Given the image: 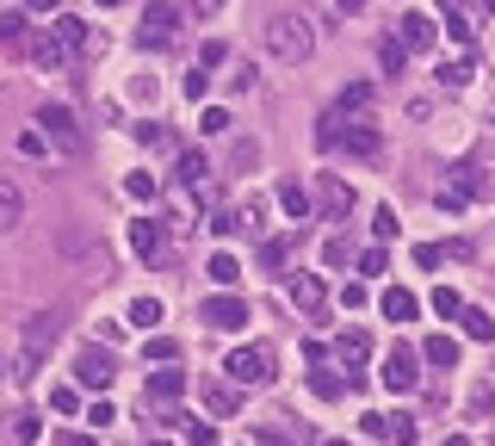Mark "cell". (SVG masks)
<instances>
[{
    "label": "cell",
    "instance_id": "7c38bea8",
    "mask_svg": "<svg viewBox=\"0 0 495 446\" xmlns=\"http://www.w3.org/2000/svg\"><path fill=\"white\" fill-rule=\"evenodd\" d=\"M371 441H396V446H415V416H360Z\"/></svg>",
    "mask_w": 495,
    "mask_h": 446
},
{
    "label": "cell",
    "instance_id": "d6a6232c",
    "mask_svg": "<svg viewBox=\"0 0 495 446\" xmlns=\"http://www.w3.org/2000/svg\"><path fill=\"white\" fill-rule=\"evenodd\" d=\"M427 304H434V316H446V322H452V316H458V310H465V297L452 292V286H440V292L427 297Z\"/></svg>",
    "mask_w": 495,
    "mask_h": 446
},
{
    "label": "cell",
    "instance_id": "4dcf8cb0",
    "mask_svg": "<svg viewBox=\"0 0 495 446\" xmlns=\"http://www.w3.org/2000/svg\"><path fill=\"white\" fill-rule=\"evenodd\" d=\"M130 322H136V328H155V322H161V297H136V304H130Z\"/></svg>",
    "mask_w": 495,
    "mask_h": 446
},
{
    "label": "cell",
    "instance_id": "680465c9",
    "mask_svg": "<svg viewBox=\"0 0 495 446\" xmlns=\"http://www.w3.org/2000/svg\"><path fill=\"white\" fill-rule=\"evenodd\" d=\"M100 6H118V0H100Z\"/></svg>",
    "mask_w": 495,
    "mask_h": 446
},
{
    "label": "cell",
    "instance_id": "5bb4252c",
    "mask_svg": "<svg viewBox=\"0 0 495 446\" xmlns=\"http://www.w3.org/2000/svg\"><path fill=\"white\" fill-rule=\"evenodd\" d=\"M180 391H186V372H180V366L167 360L161 372H149V385H142V403H149V397H155V403H174Z\"/></svg>",
    "mask_w": 495,
    "mask_h": 446
},
{
    "label": "cell",
    "instance_id": "4fadbf2b",
    "mask_svg": "<svg viewBox=\"0 0 495 446\" xmlns=\"http://www.w3.org/2000/svg\"><path fill=\"white\" fill-rule=\"evenodd\" d=\"M130 248H136L142 261H161V255H167V236H161V223H155V217H136V223H130Z\"/></svg>",
    "mask_w": 495,
    "mask_h": 446
},
{
    "label": "cell",
    "instance_id": "e0dca14e",
    "mask_svg": "<svg viewBox=\"0 0 495 446\" xmlns=\"http://www.w3.org/2000/svg\"><path fill=\"white\" fill-rule=\"evenodd\" d=\"M421 360H427L434 372H452V366H458V341H452V335H427V341H421Z\"/></svg>",
    "mask_w": 495,
    "mask_h": 446
},
{
    "label": "cell",
    "instance_id": "4316f807",
    "mask_svg": "<svg viewBox=\"0 0 495 446\" xmlns=\"http://www.w3.org/2000/svg\"><path fill=\"white\" fill-rule=\"evenodd\" d=\"M174 174L199 192V186H205V174H211V161H205V155H180V167H174Z\"/></svg>",
    "mask_w": 495,
    "mask_h": 446
},
{
    "label": "cell",
    "instance_id": "cb8c5ba5",
    "mask_svg": "<svg viewBox=\"0 0 495 446\" xmlns=\"http://www.w3.org/2000/svg\"><path fill=\"white\" fill-rule=\"evenodd\" d=\"M458 322H465V335H471V341H495V316H490V310H471V304H465V310H458Z\"/></svg>",
    "mask_w": 495,
    "mask_h": 446
},
{
    "label": "cell",
    "instance_id": "9a60e30c",
    "mask_svg": "<svg viewBox=\"0 0 495 446\" xmlns=\"http://www.w3.org/2000/svg\"><path fill=\"white\" fill-rule=\"evenodd\" d=\"M434 37H440L434 12H402V44L409 50H434Z\"/></svg>",
    "mask_w": 495,
    "mask_h": 446
},
{
    "label": "cell",
    "instance_id": "2e32d148",
    "mask_svg": "<svg viewBox=\"0 0 495 446\" xmlns=\"http://www.w3.org/2000/svg\"><path fill=\"white\" fill-rule=\"evenodd\" d=\"M452 186H458L465 199H495V180L483 174V167H471V161H458V167H452Z\"/></svg>",
    "mask_w": 495,
    "mask_h": 446
},
{
    "label": "cell",
    "instance_id": "3957f363",
    "mask_svg": "<svg viewBox=\"0 0 495 446\" xmlns=\"http://www.w3.org/2000/svg\"><path fill=\"white\" fill-rule=\"evenodd\" d=\"M223 372H230V385H266V378H272V347H266V341L236 347V353L223 360Z\"/></svg>",
    "mask_w": 495,
    "mask_h": 446
},
{
    "label": "cell",
    "instance_id": "603a6c76",
    "mask_svg": "<svg viewBox=\"0 0 495 446\" xmlns=\"http://www.w3.org/2000/svg\"><path fill=\"white\" fill-rule=\"evenodd\" d=\"M366 353H371V341H366V335H360V328L335 341V360H341V366H366Z\"/></svg>",
    "mask_w": 495,
    "mask_h": 446
},
{
    "label": "cell",
    "instance_id": "ab89813d",
    "mask_svg": "<svg viewBox=\"0 0 495 446\" xmlns=\"http://www.w3.org/2000/svg\"><path fill=\"white\" fill-rule=\"evenodd\" d=\"M371 106V87L366 81H360V87H347V93H341V112H366Z\"/></svg>",
    "mask_w": 495,
    "mask_h": 446
},
{
    "label": "cell",
    "instance_id": "6f0895ef",
    "mask_svg": "<svg viewBox=\"0 0 495 446\" xmlns=\"http://www.w3.org/2000/svg\"><path fill=\"white\" fill-rule=\"evenodd\" d=\"M236 446H260V441H236Z\"/></svg>",
    "mask_w": 495,
    "mask_h": 446
},
{
    "label": "cell",
    "instance_id": "bcb514c9",
    "mask_svg": "<svg viewBox=\"0 0 495 446\" xmlns=\"http://www.w3.org/2000/svg\"><path fill=\"white\" fill-rule=\"evenodd\" d=\"M322 261H329V267H341V261H347V242H341V236H329V242H322Z\"/></svg>",
    "mask_w": 495,
    "mask_h": 446
},
{
    "label": "cell",
    "instance_id": "7402d4cb",
    "mask_svg": "<svg viewBox=\"0 0 495 446\" xmlns=\"http://www.w3.org/2000/svg\"><path fill=\"white\" fill-rule=\"evenodd\" d=\"M19 217H25V199H19V186L0 174V230H12Z\"/></svg>",
    "mask_w": 495,
    "mask_h": 446
},
{
    "label": "cell",
    "instance_id": "277c9868",
    "mask_svg": "<svg viewBox=\"0 0 495 446\" xmlns=\"http://www.w3.org/2000/svg\"><path fill=\"white\" fill-rule=\"evenodd\" d=\"M377 378H384V391H415V385H421V347H402V341H396V347L384 353V372H377Z\"/></svg>",
    "mask_w": 495,
    "mask_h": 446
},
{
    "label": "cell",
    "instance_id": "30bf717a",
    "mask_svg": "<svg viewBox=\"0 0 495 446\" xmlns=\"http://www.w3.org/2000/svg\"><path fill=\"white\" fill-rule=\"evenodd\" d=\"M75 378H81L87 391H112L118 366H112V353H106V347H81V360H75Z\"/></svg>",
    "mask_w": 495,
    "mask_h": 446
},
{
    "label": "cell",
    "instance_id": "7a4b0ae2",
    "mask_svg": "<svg viewBox=\"0 0 495 446\" xmlns=\"http://www.w3.org/2000/svg\"><path fill=\"white\" fill-rule=\"evenodd\" d=\"M62 341V316L56 310H37V316H25V353H19V385H31L37 378V366H44V353Z\"/></svg>",
    "mask_w": 495,
    "mask_h": 446
},
{
    "label": "cell",
    "instance_id": "6da1fadb",
    "mask_svg": "<svg viewBox=\"0 0 495 446\" xmlns=\"http://www.w3.org/2000/svg\"><path fill=\"white\" fill-rule=\"evenodd\" d=\"M266 50H272L279 62H304V56L316 50L310 19H304V12H272V19H266Z\"/></svg>",
    "mask_w": 495,
    "mask_h": 446
},
{
    "label": "cell",
    "instance_id": "681fc988",
    "mask_svg": "<svg viewBox=\"0 0 495 446\" xmlns=\"http://www.w3.org/2000/svg\"><path fill=\"white\" fill-rule=\"evenodd\" d=\"M254 441H260V446H291V434H285V428H260Z\"/></svg>",
    "mask_w": 495,
    "mask_h": 446
},
{
    "label": "cell",
    "instance_id": "9c48e42d",
    "mask_svg": "<svg viewBox=\"0 0 495 446\" xmlns=\"http://www.w3.org/2000/svg\"><path fill=\"white\" fill-rule=\"evenodd\" d=\"M316 192H322V217H329V223H347V211L360 205V192H353L341 174H322V180H316Z\"/></svg>",
    "mask_w": 495,
    "mask_h": 446
},
{
    "label": "cell",
    "instance_id": "94428289",
    "mask_svg": "<svg viewBox=\"0 0 495 446\" xmlns=\"http://www.w3.org/2000/svg\"><path fill=\"white\" fill-rule=\"evenodd\" d=\"M149 446H167V441H149Z\"/></svg>",
    "mask_w": 495,
    "mask_h": 446
},
{
    "label": "cell",
    "instance_id": "91938a15",
    "mask_svg": "<svg viewBox=\"0 0 495 446\" xmlns=\"http://www.w3.org/2000/svg\"><path fill=\"white\" fill-rule=\"evenodd\" d=\"M483 6H490V12H495V0H483Z\"/></svg>",
    "mask_w": 495,
    "mask_h": 446
},
{
    "label": "cell",
    "instance_id": "b9f144b4",
    "mask_svg": "<svg viewBox=\"0 0 495 446\" xmlns=\"http://www.w3.org/2000/svg\"><path fill=\"white\" fill-rule=\"evenodd\" d=\"M124 192H130V199H155V174H130Z\"/></svg>",
    "mask_w": 495,
    "mask_h": 446
},
{
    "label": "cell",
    "instance_id": "e575fe53",
    "mask_svg": "<svg viewBox=\"0 0 495 446\" xmlns=\"http://www.w3.org/2000/svg\"><path fill=\"white\" fill-rule=\"evenodd\" d=\"M205 403H211L217 416H236V391H230V385H205Z\"/></svg>",
    "mask_w": 495,
    "mask_h": 446
},
{
    "label": "cell",
    "instance_id": "ba28073f",
    "mask_svg": "<svg viewBox=\"0 0 495 446\" xmlns=\"http://www.w3.org/2000/svg\"><path fill=\"white\" fill-rule=\"evenodd\" d=\"M50 31L69 44V56H106V37H93V31L75 19V12H56V25H50Z\"/></svg>",
    "mask_w": 495,
    "mask_h": 446
},
{
    "label": "cell",
    "instance_id": "5b68a950",
    "mask_svg": "<svg viewBox=\"0 0 495 446\" xmlns=\"http://www.w3.org/2000/svg\"><path fill=\"white\" fill-rule=\"evenodd\" d=\"M199 322H205V328H217V335H236V328L248 322V297H236V292L205 297V304H199Z\"/></svg>",
    "mask_w": 495,
    "mask_h": 446
},
{
    "label": "cell",
    "instance_id": "f546056e",
    "mask_svg": "<svg viewBox=\"0 0 495 446\" xmlns=\"http://www.w3.org/2000/svg\"><path fill=\"white\" fill-rule=\"evenodd\" d=\"M12 441H19V446H37V441H44V428H37V416H31V410H19V416H12Z\"/></svg>",
    "mask_w": 495,
    "mask_h": 446
},
{
    "label": "cell",
    "instance_id": "ac0fdd59",
    "mask_svg": "<svg viewBox=\"0 0 495 446\" xmlns=\"http://www.w3.org/2000/svg\"><path fill=\"white\" fill-rule=\"evenodd\" d=\"M377 310H384L390 322H415V310H421V297H415V292H402V286H390V292L377 297Z\"/></svg>",
    "mask_w": 495,
    "mask_h": 446
},
{
    "label": "cell",
    "instance_id": "484cf974",
    "mask_svg": "<svg viewBox=\"0 0 495 446\" xmlns=\"http://www.w3.org/2000/svg\"><path fill=\"white\" fill-rule=\"evenodd\" d=\"M0 37L6 44H25L31 37V12H0Z\"/></svg>",
    "mask_w": 495,
    "mask_h": 446
},
{
    "label": "cell",
    "instance_id": "83f0119b",
    "mask_svg": "<svg viewBox=\"0 0 495 446\" xmlns=\"http://www.w3.org/2000/svg\"><path fill=\"white\" fill-rule=\"evenodd\" d=\"M205 273H211L217 286H236V280H242V261H236V255H211V267H205Z\"/></svg>",
    "mask_w": 495,
    "mask_h": 446
},
{
    "label": "cell",
    "instance_id": "9f6ffc18",
    "mask_svg": "<svg viewBox=\"0 0 495 446\" xmlns=\"http://www.w3.org/2000/svg\"><path fill=\"white\" fill-rule=\"evenodd\" d=\"M322 446H353V441H322Z\"/></svg>",
    "mask_w": 495,
    "mask_h": 446
},
{
    "label": "cell",
    "instance_id": "8fae6325",
    "mask_svg": "<svg viewBox=\"0 0 495 446\" xmlns=\"http://www.w3.org/2000/svg\"><path fill=\"white\" fill-rule=\"evenodd\" d=\"M25 50H31V62H37V69H50V75H56V69H69V44H62L56 31H31V37H25Z\"/></svg>",
    "mask_w": 495,
    "mask_h": 446
},
{
    "label": "cell",
    "instance_id": "7bdbcfd3",
    "mask_svg": "<svg viewBox=\"0 0 495 446\" xmlns=\"http://www.w3.org/2000/svg\"><path fill=\"white\" fill-rule=\"evenodd\" d=\"M434 205H440V211H465V205H471V199H465V192H458V186H440V192H434Z\"/></svg>",
    "mask_w": 495,
    "mask_h": 446
},
{
    "label": "cell",
    "instance_id": "44dd1931",
    "mask_svg": "<svg viewBox=\"0 0 495 446\" xmlns=\"http://www.w3.org/2000/svg\"><path fill=\"white\" fill-rule=\"evenodd\" d=\"M347 149H353V155H377V149H384V137H377V125H366V118H353V125H347Z\"/></svg>",
    "mask_w": 495,
    "mask_h": 446
},
{
    "label": "cell",
    "instance_id": "d590c367",
    "mask_svg": "<svg viewBox=\"0 0 495 446\" xmlns=\"http://www.w3.org/2000/svg\"><path fill=\"white\" fill-rule=\"evenodd\" d=\"M199 131H205V137H223V131H230V112H223V106H205Z\"/></svg>",
    "mask_w": 495,
    "mask_h": 446
},
{
    "label": "cell",
    "instance_id": "f907efd6",
    "mask_svg": "<svg viewBox=\"0 0 495 446\" xmlns=\"http://www.w3.org/2000/svg\"><path fill=\"white\" fill-rule=\"evenodd\" d=\"M25 12L37 19V12H56V0H25Z\"/></svg>",
    "mask_w": 495,
    "mask_h": 446
},
{
    "label": "cell",
    "instance_id": "f1b7e54d",
    "mask_svg": "<svg viewBox=\"0 0 495 446\" xmlns=\"http://www.w3.org/2000/svg\"><path fill=\"white\" fill-rule=\"evenodd\" d=\"M310 391H316L322 403H335V397H347L353 385H347V378H335V372H316V378H310Z\"/></svg>",
    "mask_w": 495,
    "mask_h": 446
},
{
    "label": "cell",
    "instance_id": "d4e9b609",
    "mask_svg": "<svg viewBox=\"0 0 495 446\" xmlns=\"http://www.w3.org/2000/svg\"><path fill=\"white\" fill-rule=\"evenodd\" d=\"M377 62H384V75H402V69H409V44H402V37H384V44H377Z\"/></svg>",
    "mask_w": 495,
    "mask_h": 446
},
{
    "label": "cell",
    "instance_id": "f6af8a7d",
    "mask_svg": "<svg viewBox=\"0 0 495 446\" xmlns=\"http://www.w3.org/2000/svg\"><path fill=\"white\" fill-rule=\"evenodd\" d=\"M371 230H377V242H390V236H396V211H390V205H384V211H377V217H371Z\"/></svg>",
    "mask_w": 495,
    "mask_h": 446
},
{
    "label": "cell",
    "instance_id": "60d3db41",
    "mask_svg": "<svg viewBox=\"0 0 495 446\" xmlns=\"http://www.w3.org/2000/svg\"><path fill=\"white\" fill-rule=\"evenodd\" d=\"M384 267H390V255H384V248H366V255H360V273H366V280H377Z\"/></svg>",
    "mask_w": 495,
    "mask_h": 446
},
{
    "label": "cell",
    "instance_id": "7dc6e473",
    "mask_svg": "<svg viewBox=\"0 0 495 446\" xmlns=\"http://www.w3.org/2000/svg\"><path fill=\"white\" fill-rule=\"evenodd\" d=\"M186 441H192V446H217V434H211L205 422H186Z\"/></svg>",
    "mask_w": 495,
    "mask_h": 446
},
{
    "label": "cell",
    "instance_id": "f5cc1de1",
    "mask_svg": "<svg viewBox=\"0 0 495 446\" xmlns=\"http://www.w3.org/2000/svg\"><path fill=\"white\" fill-rule=\"evenodd\" d=\"M360 6H366V0H341V12H360Z\"/></svg>",
    "mask_w": 495,
    "mask_h": 446
},
{
    "label": "cell",
    "instance_id": "8d00e7d4",
    "mask_svg": "<svg viewBox=\"0 0 495 446\" xmlns=\"http://www.w3.org/2000/svg\"><path fill=\"white\" fill-rule=\"evenodd\" d=\"M285 255H291V236H272V242H260V261H266V267H285Z\"/></svg>",
    "mask_w": 495,
    "mask_h": 446
},
{
    "label": "cell",
    "instance_id": "1f68e13d",
    "mask_svg": "<svg viewBox=\"0 0 495 446\" xmlns=\"http://www.w3.org/2000/svg\"><path fill=\"white\" fill-rule=\"evenodd\" d=\"M142 353H149L155 366H167V360H180V341H167V335H149V341H142Z\"/></svg>",
    "mask_w": 495,
    "mask_h": 446
},
{
    "label": "cell",
    "instance_id": "816d5d0a",
    "mask_svg": "<svg viewBox=\"0 0 495 446\" xmlns=\"http://www.w3.org/2000/svg\"><path fill=\"white\" fill-rule=\"evenodd\" d=\"M62 446H100V441H93V434H69Z\"/></svg>",
    "mask_w": 495,
    "mask_h": 446
},
{
    "label": "cell",
    "instance_id": "ee69618b",
    "mask_svg": "<svg viewBox=\"0 0 495 446\" xmlns=\"http://www.w3.org/2000/svg\"><path fill=\"white\" fill-rule=\"evenodd\" d=\"M205 93H211V75L192 69V75H186V100H205Z\"/></svg>",
    "mask_w": 495,
    "mask_h": 446
},
{
    "label": "cell",
    "instance_id": "836d02e7",
    "mask_svg": "<svg viewBox=\"0 0 495 446\" xmlns=\"http://www.w3.org/2000/svg\"><path fill=\"white\" fill-rule=\"evenodd\" d=\"M471 81V56H458V62H440V87H465Z\"/></svg>",
    "mask_w": 495,
    "mask_h": 446
},
{
    "label": "cell",
    "instance_id": "11a10c76",
    "mask_svg": "<svg viewBox=\"0 0 495 446\" xmlns=\"http://www.w3.org/2000/svg\"><path fill=\"white\" fill-rule=\"evenodd\" d=\"M199 6H205V12H217V6H223V0H199Z\"/></svg>",
    "mask_w": 495,
    "mask_h": 446
},
{
    "label": "cell",
    "instance_id": "d6986e66",
    "mask_svg": "<svg viewBox=\"0 0 495 446\" xmlns=\"http://www.w3.org/2000/svg\"><path fill=\"white\" fill-rule=\"evenodd\" d=\"M285 297H291L297 310H322V280H316V273H297V280H285Z\"/></svg>",
    "mask_w": 495,
    "mask_h": 446
},
{
    "label": "cell",
    "instance_id": "52a82bcc",
    "mask_svg": "<svg viewBox=\"0 0 495 446\" xmlns=\"http://www.w3.org/2000/svg\"><path fill=\"white\" fill-rule=\"evenodd\" d=\"M174 37H180V6L155 0V6L142 12V25H136V44L149 50V44H174Z\"/></svg>",
    "mask_w": 495,
    "mask_h": 446
},
{
    "label": "cell",
    "instance_id": "74e56055",
    "mask_svg": "<svg viewBox=\"0 0 495 446\" xmlns=\"http://www.w3.org/2000/svg\"><path fill=\"white\" fill-rule=\"evenodd\" d=\"M440 261H446V248H440V242H415V267H427V273H434Z\"/></svg>",
    "mask_w": 495,
    "mask_h": 446
},
{
    "label": "cell",
    "instance_id": "8992f818",
    "mask_svg": "<svg viewBox=\"0 0 495 446\" xmlns=\"http://www.w3.org/2000/svg\"><path fill=\"white\" fill-rule=\"evenodd\" d=\"M37 131L62 149V155H81V125H75L69 106H37Z\"/></svg>",
    "mask_w": 495,
    "mask_h": 446
},
{
    "label": "cell",
    "instance_id": "f35d334b",
    "mask_svg": "<svg viewBox=\"0 0 495 446\" xmlns=\"http://www.w3.org/2000/svg\"><path fill=\"white\" fill-rule=\"evenodd\" d=\"M50 410H56V416H75V410H81V397H75L69 385H56V391H50Z\"/></svg>",
    "mask_w": 495,
    "mask_h": 446
},
{
    "label": "cell",
    "instance_id": "ffe728a7",
    "mask_svg": "<svg viewBox=\"0 0 495 446\" xmlns=\"http://www.w3.org/2000/svg\"><path fill=\"white\" fill-rule=\"evenodd\" d=\"M279 205H285V217H291V223H304V217H310V186L279 180Z\"/></svg>",
    "mask_w": 495,
    "mask_h": 446
},
{
    "label": "cell",
    "instance_id": "db71d44e",
    "mask_svg": "<svg viewBox=\"0 0 495 446\" xmlns=\"http://www.w3.org/2000/svg\"><path fill=\"white\" fill-rule=\"evenodd\" d=\"M446 446H471V441H465V434H446Z\"/></svg>",
    "mask_w": 495,
    "mask_h": 446
},
{
    "label": "cell",
    "instance_id": "c3c4849f",
    "mask_svg": "<svg viewBox=\"0 0 495 446\" xmlns=\"http://www.w3.org/2000/svg\"><path fill=\"white\" fill-rule=\"evenodd\" d=\"M87 422H100V428H106V422H118V410H112V403H106V397H100V403H93V410H87Z\"/></svg>",
    "mask_w": 495,
    "mask_h": 446
}]
</instances>
